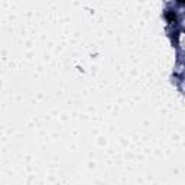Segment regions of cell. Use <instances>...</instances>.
Returning a JSON list of instances; mask_svg holds the SVG:
<instances>
[{"label":"cell","instance_id":"1","mask_svg":"<svg viewBox=\"0 0 185 185\" xmlns=\"http://www.w3.org/2000/svg\"><path fill=\"white\" fill-rule=\"evenodd\" d=\"M165 19L168 20L169 23H174V22L177 20V15H175V12H174V10H171V9H169V10H166V12H165Z\"/></svg>","mask_w":185,"mask_h":185},{"label":"cell","instance_id":"2","mask_svg":"<svg viewBox=\"0 0 185 185\" xmlns=\"http://www.w3.org/2000/svg\"><path fill=\"white\" fill-rule=\"evenodd\" d=\"M178 3H179V4H185V0H177Z\"/></svg>","mask_w":185,"mask_h":185}]
</instances>
